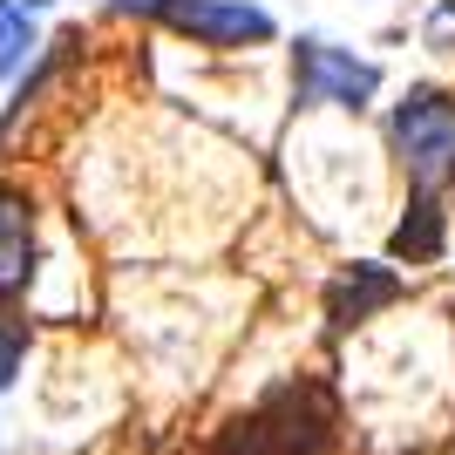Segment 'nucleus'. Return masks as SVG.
Listing matches in <instances>:
<instances>
[{"instance_id":"obj_1","label":"nucleus","mask_w":455,"mask_h":455,"mask_svg":"<svg viewBox=\"0 0 455 455\" xmlns=\"http://www.w3.org/2000/svg\"><path fill=\"white\" fill-rule=\"evenodd\" d=\"M333 435H340L333 387H320V380H279L231 428H218L211 455H326Z\"/></svg>"},{"instance_id":"obj_2","label":"nucleus","mask_w":455,"mask_h":455,"mask_svg":"<svg viewBox=\"0 0 455 455\" xmlns=\"http://www.w3.org/2000/svg\"><path fill=\"white\" fill-rule=\"evenodd\" d=\"M387 143H395L401 171L415 184L442 190L455 184V102L442 89H408L387 116Z\"/></svg>"},{"instance_id":"obj_3","label":"nucleus","mask_w":455,"mask_h":455,"mask_svg":"<svg viewBox=\"0 0 455 455\" xmlns=\"http://www.w3.org/2000/svg\"><path fill=\"white\" fill-rule=\"evenodd\" d=\"M292 95H299V109H367L380 95V68L354 48L299 35L292 41Z\"/></svg>"},{"instance_id":"obj_4","label":"nucleus","mask_w":455,"mask_h":455,"mask_svg":"<svg viewBox=\"0 0 455 455\" xmlns=\"http://www.w3.org/2000/svg\"><path fill=\"white\" fill-rule=\"evenodd\" d=\"M123 7H143L150 20H164L171 35L197 41V48H266L279 35V20L251 0H123Z\"/></svg>"},{"instance_id":"obj_5","label":"nucleus","mask_w":455,"mask_h":455,"mask_svg":"<svg viewBox=\"0 0 455 455\" xmlns=\"http://www.w3.org/2000/svg\"><path fill=\"white\" fill-rule=\"evenodd\" d=\"M401 272L395 266H374V259H354V266L340 272V279L326 285V320H333V333H354V326L380 320L387 306H401Z\"/></svg>"},{"instance_id":"obj_6","label":"nucleus","mask_w":455,"mask_h":455,"mask_svg":"<svg viewBox=\"0 0 455 455\" xmlns=\"http://www.w3.org/2000/svg\"><path fill=\"white\" fill-rule=\"evenodd\" d=\"M35 279V204L20 190H0V306L20 299Z\"/></svg>"},{"instance_id":"obj_7","label":"nucleus","mask_w":455,"mask_h":455,"mask_svg":"<svg viewBox=\"0 0 455 455\" xmlns=\"http://www.w3.org/2000/svg\"><path fill=\"white\" fill-rule=\"evenodd\" d=\"M442 245H449V211H442V190L415 184V197H408V218L395 225V259L401 266H435Z\"/></svg>"},{"instance_id":"obj_8","label":"nucleus","mask_w":455,"mask_h":455,"mask_svg":"<svg viewBox=\"0 0 455 455\" xmlns=\"http://www.w3.org/2000/svg\"><path fill=\"white\" fill-rule=\"evenodd\" d=\"M41 48V28H35V7L28 0H0V82H14Z\"/></svg>"},{"instance_id":"obj_9","label":"nucleus","mask_w":455,"mask_h":455,"mask_svg":"<svg viewBox=\"0 0 455 455\" xmlns=\"http://www.w3.org/2000/svg\"><path fill=\"white\" fill-rule=\"evenodd\" d=\"M20 361H28V326H20V320H7V313H0V387H14Z\"/></svg>"}]
</instances>
